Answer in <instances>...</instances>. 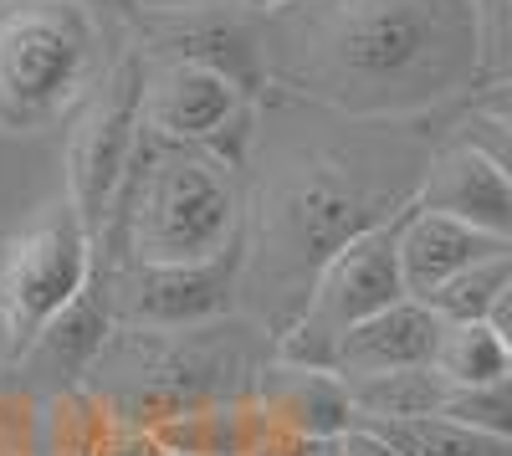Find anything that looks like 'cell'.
<instances>
[{"label": "cell", "instance_id": "1", "mask_svg": "<svg viewBox=\"0 0 512 456\" xmlns=\"http://www.w3.org/2000/svg\"><path fill=\"white\" fill-rule=\"evenodd\" d=\"M272 88L359 123L420 118L477 88V0H297L262 16Z\"/></svg>", "mask_w": 512, "mask_h": 456}, {"label": "cell", "instance_id": "2", "mask_svg": "<svg viewBox=\"0 0 512 456\" xmlns=\"http://www.w3.org/2000/svg\"><path fill=\"white\" fill-rule=\"evenodd\" d=\"M410 200V190H384L374 180L369 154L344 144H297L246 200V277H262V287H292L297 318L308 282L338 246L400 216Z\"/></svg>", "mask_w": 512, "mask_h": 456}, {"label": "cell", "instance_id": "3", "mask_svg": "<svg viewBox=\"0 0 512 456\" xmlns=\"http://www.w3.org/2000/svg\"><path fill=\"white\" fill-rule=\"evenodd\" d=\"M241 231V164L205 144H164L144 134L98 241H118V267H185L221 257Z\"/></svg>", "mask_w": 512, "mask_h": 456}, {"label": "cell", "instance_id": "4", "mask_svg": "<svg viewBox=\"0 0 512 456\" xmlns=\"http://www.w3.org/2000/svg\"><path fill=\"white\" fill-rule=\"evenodd\" d=\"M123 47L93 0H0V134L67 123Z\"/></svg>", "mask_w": 512, "mask_h": 456}, {"label": "cell", "instance_id": "5", "mask_svg": "<svg viewBox=\"0 0 512 456\" xmlns=\"http://www.w3.org/2000/svg\"><path fill=\"white\" fill-rule=\"evenodd\" d=\"M98 267V236L62 195L41 200L16 226L0 231V364L16 369L31 344Z\"/></svg>", "mask_w": 512, "mask_h": 456}, {"label": "cell", "instance_id": "6", "mask_svg": "<svg viewBox=\"0 0 512 456\" xmlns=\"http://www.w3.org/2000/svg\"><path fill=\"white\" fill-rule=\"evenodd\" d=\"M395 221L400 216L359 231L354 241H344L318 267V277L308 282V298H303V308H297V318L277 334V354L282 359H303V364L333 369V354H338V344H344L349 328H359L364 318H374L390 303L410 298L405 277H400Z\"/></svg>", "mask_w": 512, "mask_h": 456}, {"label": "cell", "instance_id": "7", "mask_svg": "<svg viewBox=\"0 0 512 456\" xmlns=\"http://www.w3.org/2000/svg\"><path fill=\"white\" fill-rule=\"evenodd\" d=\"M144 72H149L144 52L128 41L113 62V72L67 118L62 190L82 211V221L93 226V236L103 231L113 200L128 180V164L139 154V139H144Z\"/></svg>", "mask_w": 512, "mask_h": 456}, {"label": "cell", "instance_id": "8", "mask_svg": "<svg viewBox=\"0 0 512 456\" xmlns=\"http://www.w3.org/2000/svg\"><path fill=\"white\" fill-rule=\"evenodd\" d=\"M103 267V262H98ZM246 277V231L210 262L185 267H103L108 303L123 328H205L236 308Z\"/></svg>", "mask_w": 512, "mask_h": 456}, {"label": "cell", "instance_id": "9", "mask_svg": "<svg viewBox=\"0 0 512 456\" xmlns=\"http://www.w3.org/2000/svg\"><path fill=\"white\" fill-rule=\"evenodd\" d=\"M144 134L164 139V144H205V149L226 154L231 164H241L246 144H251V98L231 77L210 72V67L149 62V72H144Z\"/></svg>", "mask_w": 512, "mask_h": 456}, {"label": "cell", "instance_id": "10", "mask_svg": "<svg viewBox=\"0 0 512 456\" xmlns=\"http://www.w3.org/2000/svg\"><path fill=\"white\" fill-rule=\"evenodd\" d=\"M139 52L149 62H195L231 77L246 98L272 88L267 72V41H262V16L236 11V6H195V11H164L144 26Z\"/></svg>", "mask_w": 512, "mask_h": 456}, {"label": "cell", "instance_id": "11", "mask_svg": "<svg viewBox=\"0 0 512 456\" xmlns=\"http://www.w3.org/2000/svg\"><path fill=\"white\" fill-rule=\"evenodd\" d=\"M415 205L441 211V216H456V221L477 226V231H487L497 241H512V185L472 144H461L451 134L425 154Z\"/></svg>", "mask_w": 512, "mask_h": 456}, {"label": "cell", "instance_id": "12", "mask_svg": "<svg viewBox=\"0 0 512 456\" xmlns=\"http://www.w3.org/2000/svg\"><path fill=\"white\" fill-rule=\"evenodd\" d=\"M113 328H118V318H113V303H108V282H103V267H93V282L41 328V339L31 344V354L16 369L26 375V385L47 380L52 395L77 390V385H88V375L98 369Z\"/></svg>", "mask_w": 512, "mask_h": 456}, {"label": "cell", "instance_id": "13", "mask_svg": "<svg viewBox=\"0 0 512 456\" xmlns=\"http://www.w3.org/2000/svg\"><path fill=\"white\" fill-rule=\"evenodd\" d=\"M256 400L262 410L297 441H328V436H344L359 410L349 395V380L333 375L323 364H303V359H282L272 354L256 375Z\"/></svg>", "mask_w": 512, "mask_h": 456}, {"label": "cell", "instance_id": "14", "mask_svg": "<svg viewBox=\"0 0 512 456\" xmlns=\"http://www.w3.org/2000/svg\"><path fill=\"white\" fill-rule=\"evenodd\" d=\"M436 344H441L436 308L420 298H400L384 313L364 318L359 328H349L333 354V375L374 380V375H400V369H425L436 364Z\"/></svg>", "mask_w": 512, "mask_h": 456}, {"label": "cell", "instance_id": "15", "mask_svg": "<svg viewBox=\"0 0 512 456\" xmlns=\"http://www.w3.org/2000/svg\"><path fill=\"white\" fill-rule=\"evenodd\" d=\"M395 246H400V277H405V293L410 298H431L441 282H451L461 267H472L482 257L512 252V241H497L477 226H466L456 216L441 211H425V205H405L400 221H395Z\"/></svg>", "mask_w": 512, "mask_h": 456}, {"label": "cell", "instance_id": "16", "mask_svg": "<svg viewBox=\"0 0 512 456\" xmlns=\"http://www.w3.org/2000/svg\"><path fill=\"white\" fill-rule=\"evenodd\" d=\"M354 410L364 426L384 421H415V416H441L451 385L436 375V364L425 369H400V375H374V380H349Z\"/></svg>", "mask_w": 512, "mask_h": 456}, {"label": "cell", "instance_id": "17", "mask_svg": "<svg viewBox=\"0 0 512 456\" xmlns=\"http://www.w3.org/2000/svg\"><path fill=\"white\" fill-rule=\"evenodd\" d=\"M436 375L451 390H472V385H492L512 375V354L502 349V339L482 323H441V344H436Z\"/></svg>", "mask_w": 512, "mask_h": 456}, {"label": "cell", "instance_id": "18", "mask_svg": "<svg viewBox=\"0 0 512 456\" xmlns=\"http://www.w3.org/2000/svg\"><path fill=\"white\" fill-rule=\"evenodd\" d=\"M400 456H512V436L477 431L451 416H415V421H384L374 426Z\"/></svg>", "mask_w": 512, "mask_h": 456}, {"label": "cell", "instance_id": "19", "mask_svg": "<svg viewBox=\"0 0 512 456\" xmlns=\"http://www.w3.org/2000/svg\"><path fill=\"white\" fill-rule=\"evenodd\" d=\"M507 282H512V252H497V257H482V262H472V267H461V272H456L451 282H441L425 303L436 308L441 323H482Z\"/></svg>", "mask_w": 512, "mask_h": 456}, {"label": "cell", "instance_id": "20", "mask_svg": "<svg viewBox=\"0 0 512 456\" xmlns=\"http://www.w3.org/2000/svg\"><path fill=\"white\" fill-rule=\"evenodd\" d=\"M507 77H512V0H477V88H492Z\"/></svg>", "mask_w": 512, "mask_h": 456}, {"label": "cell", "instance_id": "21", "mask_svg": "<svg viewBox=\"0 0 512 456\" xmlns=\"http://www.w3.org/2000/svg\"><path fill=\"white\" fill-rule=\"evenodd\" d=\"M441 416L451 421H466L477 431H497V436H512V375L507 380H492V385H472V390H451Z\"/></svg>", "mask_w": 512, "mask_h": 456}, {"label": "cell", "instance_id": "22", "mask_svg": "<svg viewBox=\"0 0 512 456\" xmlns=\"http://www.w3.org/2000/svg\"><path fill=\"white\" fill-rule=\"evenodd\" d=\"M451 139L472 144L492 170L512 185V118H497V113H482L472 103H461L456 123H451Z\"/></svg>", "mask_w": 512, "mask_h": 456}, {"label": "cell", "instance_id": "23", "mask_svg": "<svg viewBox=\"0 0 512 456\" xmlns=\"http://www.w3.org/2000/svg\"><path fill=\"white\" fill-rule=\"evenodd\" d=\"M344 446H349V456H400L390 441H384L374 426H364V421H354V426L344 431Z\"/></svg>", "mask_w": 512, "mask_h": 456}, {"label": "cell", "instance_id": "24", "mask_svg": "<svg viewBox=\"0 0 512 456\" xmlns=\"http://www.w3.org/2000/svg\"><path fill=\"white\" fill-rule=\"evenodd\" d=\"M466 103L482 108V113H497V118H512V77L507 82H492V88H477Z\"/></svg>", "mask_w": 512, "mask_h": 456}, {"label": "cell", "instance_id": "25", "mask_svg": "<svg viewBox=\"0 0 512 456\" xmlns=\"http://www.w3.org/2000/svg\"><path fill=\"white\" fill-rule=\"evenodd\" d=\"M308 451V441H297V436H287L282 426H272V436H262L251 451H241V456H303Z\"/></svg>", "mask_w": 512, "mask_h": 456}, {"label": "cell", "instance_id": "26", "mask_svg": "<svg viewBox=\"0 0 512 456\" xmlns=\"http://www.w3.org/2000/svg\"><path fill=\"white\" fill-rule=\"evenodd\" d=\"M487 328L502 339V349L512 354V282L497 293V303H492V313H487Z\"/></svg>", "mask_w": 512, "mask_h": 456}, {"label": "cell", "instance_id": "27", "mask_svg": "<svg viewBox=\"0 0 512 456\" xmlns=\"http://www.w3.org/2000/svg\"><path fill=\"white\" fill-rule=\"evenodd\" d=\"M139 11L149 16H164V11H195V6H221V0H134Z\"/></svg>", "mask_w": 512, "mask_h": 456}, {"label": "cell", "instance_id": "28", "mask_svg": "<svg viewBox=\"0 0 512 456\" xmlns=\"http://www.w3.org/2000/svg\"><path fill=\"white\" fill-rule=\"evenodd\" d=\"M226 6H236V11H251V16H272V11H287V6H297V0H226Z\"/></svg>", "mask_w": 512, "mask_h": 456}, {"label": "cell", "instance_id": "29", "mask_svg": "<svg viewBox=\"0 0 512 456\" xmlns=\"http://www.w3.org/2000/svg\"><path fill=\"white\" fill-rule=\"evenodd\" d=\"M303 456H349V446H344V436H328V441H308Z\"/></svg>", "mask_w": 512, "mask_h": 456}, {"label": "cell", "instance_id": "30", "mask_svg": "<svg viewBox=\"0 0 512 456\" xmlns=\"http://www.w3.org/2000/svg\"><path fill=\"white\" fill-rule=\"evenodd\" d=\"M164 456H169V451H164Z\"/></svg>", "mask_w": 512, "mask_h": 456}]
</instances>
